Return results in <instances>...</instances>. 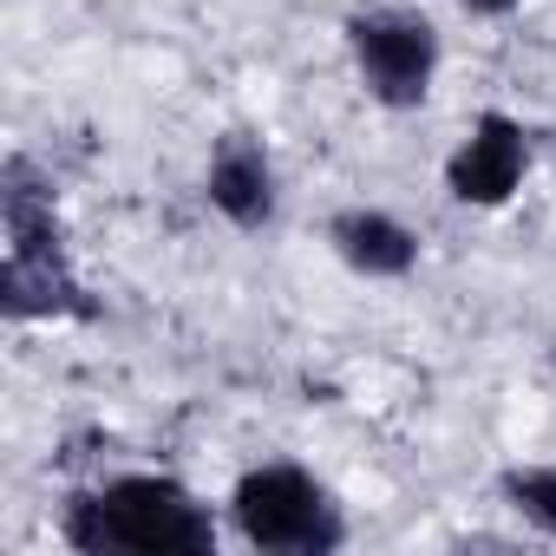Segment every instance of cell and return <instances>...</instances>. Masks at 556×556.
Returning <instances> with one entry per match:
<instances>
[{
    "label": "cell",
    "mask_w": 556,
    "mask_h": 556,
    "mask_svg": "<svg viewBox=\"0 0 556 556\" xmlns=\"http://www.w3.org/2000/svg\"><path fill=\"white\" fill-rule=\"evenodd\" d=\"M497 491L536 536H556V465H510Z\"/></svg>",
    "instance_id": "7"
},
{
    "label": "cell",
    "mask_w": 556,
    "mask_h": 556,
    "mask_svg": "<svg viewBox=\"0 0 556 556\" xmlns=\"http://www.w3.org/2000/svg\"><path fill=\"white\" fill-rule=\"evenodd\" d=\"M229 523L249 549L268 556H328L348 543V517L328 497V484L289 458L249 465L229 491Z\"/></svg>",
    "instance_id": "2"
},
{
    "label": "cell",
    "mask_w": 556,
    "mask_h": 556,
    "mask_svg": "<svg viewBox=\"0 0 556 556\" xmlns=\"http://www.w3.org/2000/svg\"><path fill=\"white\" fill-rule=\"evenodd\" d=\"M203 197H210V210H216L223 223H236V229H268L275 210H282V190H275L268 151H262L255 138H242V131H229V138L216 144V157H210V170H203Z\"/></svg>",
    "instance_id": "5"
},
{
    "label": "cell",
    "mask_w": 556,
    "mask_h": 556,
    "mask_svg": "<svg viewBox=\"0 0 556 556\" xmlns=\"http://www.w3.org/2000/svg\"><path fill=\"white\" fill-rule=\"evenodd\" d=\"M328 242H334V255H341L354 275H367V282H400V275L419 268V236H413L400 216L374 210V203L341 210V216L328 223Z\"/></svg>",
    "instance_id": "6"
},
{
    "label": "cell",
    "mask_w": 556,
    "mask_h": 556,
    "mask_svg": "<svg viewBox=\"0 0 556 556\" xmlns=\"http://www.w3.org/2000/svg\"><path fill=\"white\" fill-rule=\"evenodd\" d=\"M348 53L354 73L367 86V99H380L387 112H413L426 105L432 79H439V27L419 8H367L348 21Z\"/></svg>",
    "instance_id": "3"
},
{
    "label": "cell",
    "mask_w": 556,
    "mask_h": 556,
    "mask_svg": "<svg viewBox=\"0 0 556 556\" xmlns=\"http://www.w3.org/2000/svg\"><path fill=\"white\" fill-rule=\"evenodd\" d=\"M458 8H465V14H478V21H504L517 0H458Z\"/></svg>",
    "instance_id": "8"
},
{
    "label": "cell",
    "mask_w": 556,
    "mask_h": 556,
    "mask_svg": "<svg viewBox=\"0 0 556 556\" xmlns=\"http://www.w3.org/2000/svg\"><path fill=\"white\" fill-rule=\"evenodd\" d=\"M60 536L86 556H210L216 517L177 478L125 471V478L79 491L60 517Z\"/></svg>",
    "instance_id": "1"
},
{
    "label": "cell",
    "mask_w": 556,
    "mask_h": 556,
    "mask_svg": "<svg viewBox=\"0 0 556 556\" xmlns=\"http://www.w3.org/2000/svg\"><path fill=\"white\" fill-rule=\"evenodd\" d=\"M523 170H530V138H523V125H517L510 112H478L471 131L458 138V151L445 157V190H452L458 203H471V210H497V203L517 197Z\"/></svg>",
    "instance_id": "4"
}]
</instances>
